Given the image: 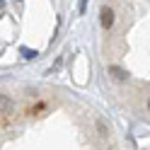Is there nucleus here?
<instances>
[{
	"mask_svg": "<svg viewBox=\"0 0 150 150\" xmlns=\"http://www.w3.org/2000/svg\"><path fill=\"white\" fill-rule=\"evenodd\" d=\"M85 5H87V0H80V7H78V10H80V12H85Z\"/></svg>",
	"mask_w": 150,
	"mask_h": 150,
	"instance_id": "obj_7",
	"label": "nucleus"
},
{
	"mask_svg": "<svg viewBox=\"0 0 150 150\" xmlns=\"http://www.w3.org/2000/svg\"><path fill=\"white\" fill-rule=\"evenodd\" d=\"M10 126V114H0V128H7Z\"/></svg>",
	"mask_w": 150,
	"mask_h": 150,
	"instance_id": "obj_5",
	"label": "nucleus"
},
{
	"mask_svg": "<svg viewBox=\"0 0 150 150\" xmlns=\"http://www.w3.org/2000/svg\"><path fill=\"white\" fill-rule=\"evenodd\" d=\"M148 109H150V99H148Z\"/></svg>",
	"mask_w": 150,
	"mask_h": 150,
	"instance_id": "obj_8",
	"label": "nucleus"
},
{
	"mask_svg": "<svg viewBox=\"0 0 150 150\" xmlns=\"http://www.w3.org/2000/svg\"><path fill=\"white\" fill-rule=\"evenodd\" d=\"M114 20H116V17H114V10L104 5V7L99 10V22H102V27H104V29H111V27H114Z\"/></svg>",
	"mask_w": 150,
	"mask_h": 150,
	"instance_id": "obj_1",
	"label": "nucleus"
},
{
	"mask_svg": "<svg viewBox=\"0 0 150 150\" xmlns=\"http://www.w3.org/2000/svg\"><path fill=\"white\" fill-rule=\"evenodd\" d=\"M22 53H24V58H34L36 56V51H29V49H22Z\"/></svg>",
	"mask_w": 150,
	"mask_h": 150,
	"instance_id": "obj_6",
	"label": "nucleus"
},
{
	"mask_svg": "<svg viewBox=\"0 0 150 150\" xmlns=\"http://www.w3.org/2000/svg\"><path fill=\"white\" fill-rule=\"evenodd\" d=\"M44 111H46V104H44V102H39L36 107H29V109H27V114H29V116H41Z\"/></svg>",
	"mask_w": 150,
	"mask_h": 150,
	"instance_id": "obj_4",
	"label": "nucleus"
},
{
	"mask_svg": "<svg viewBox=\"0 0 150 150\" xmlns=\"http://www.w3.org/2000/svg\"><path fill=\"white\" fill-rule=\"evenodd\" d=\"M0 7H3V0H0Z\"/></svg>",
	"mask_w": 150,
	"mask_h": 150,
	"instance_id": "obj_9",
	"label": "nucleus"
},
{
	"mask_svg": "<svg viewBox=\"0 0 150 150\" xmlns=\"http://www.w3.org/2000/svg\"><path fill=\"white\" fill-rule=\"evenodd\" d=\"M109 73H111V78H114V80H121V82H124V80H128V73H126L124 68H119V65H111V68H109Z\"/></svg>",
	"mask_w": 150,
	"mask_h": 150,
	"instance_id": "obj_3",
	"label": "nucleus"
},
{
	"mask_svg": "<svg viewBox=\"0 0 150 150\" xmlns=\"http://www.w3.org/2000/svg\"><path fill=\"white\" fill-rule=\"evenodd\" d=\"M12 111H15V102L7 95H0V114H10L12 116Z\"/></svg>",
	"mask_w": 150,
	"mask_h": 150,
	"instance_id": "obj_2",
	"label": "nucleus"
}]
</instances>
